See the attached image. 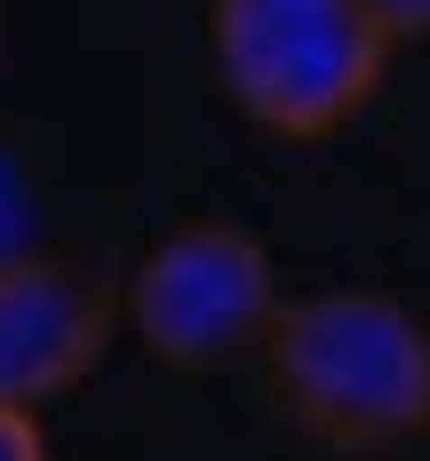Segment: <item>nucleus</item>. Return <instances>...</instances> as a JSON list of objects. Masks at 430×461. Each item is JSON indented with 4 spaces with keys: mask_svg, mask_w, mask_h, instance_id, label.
<instances>
[{
    "mask_svg": "<svg viewBox=\"0 0 430 461\" xmlns=\"http://www.w3.org/2000/svg\"><path fill=\"white\" fill-rule=\"evenodd\" d=\"M255 366L311 446L390 454L430 429V326L398 294L327 286L279 303Z\"/></svg>",
    "mask_w": 430,
    "mask_h": 461,
    "instance_id": "f257e3e1",
    "label": "nucleus"
},
{
    "mask_svg": "<svg viewBox=\"0 0 430 461\" xmlns=\"http://www.w3.org/2000/svg\"><path fill=\"white\" fill-rule=\"evenodd\" d=\"M207 41L224 95L279 143H319L375 104L390 24L375 0H215Z\"/></svg>",
    "mask_w": 430,
    "mask_h": 461,
    "instance_id": "f03ea898",
    "label": "nucleus"
},
{
    "mask_svg": "<svg viewBox=\"0 0 430 461\" xmlns=\"http://www.w3.org/2000/svg\"><path fill=\"white\" fill-rule=\"evenodd\" d=\"M279 278L263 239L239 223H184L168 230L128 278L136 342L176 374H232L263 358V334L279 319Z\"/></svg>",
    "mask_w": 430,
    "mask_h": 461,
    "instance_id": "7ed1b4c3",
    "label": "nucleus"
},
{
    "mask_svg": "<svg viewBox=\"0 0 430 461\" xmlns=\"http://www.w3.org/2000/svg\"><path fill=\"white\" fill-rule=\"evenodd\" d=\"M120 294L72 263V255H41V247H8L0 255V406H32L80 390L88 366L112 342Z\"/></svg>",
    "mask_w": 430,
    "mask_h": 461,
    "instance_id": "20e7f679",
    "label": "nucleus"
},
{
    "mask_svg": "<svg viewBox=\"0 0 430 461\" xmlns=\"http://www.w3.org/2000/svg\"><path fill=\"white\" fill-rule=\"evenodd\" d=\"M0 461H48V438L32 406H0Z\"/></svg>",
    "mask_w": 430,
    "mask_h": 461,
    "instance_id": "39448f33",
    "label": "nucleus"
},
{
    "mask_svg": "<svg viewBox=\"0 0 430 461\" xmlns=\"http://www.w3.org/2000/svg\"><path fill=\"white\" fill-rule=\"evenodd\" d=\"M8 247H24V184H16V167L0 159V255Z\"/></svg>",
    "mask_w": 430,
    "mask_h": 461,
    "instance_id": "423d86ee",
    "label": "nucleus"
},
{
    "mask_svg": "<svg viewBox=\"0 0 430 461\" xmlns=\"http://www.w3.org/2000/svg\"><path fill=\"white\" fill-rule=\"evenodd\" d=\"M375 16L390 24V41H423L430 32V0H375Z\"/></svg>",
    "mask_w": 430,
    "mask_h": 461,
    "instance_id": "0eeeda50",
    "label": "nucleus"
}]
</instances>
